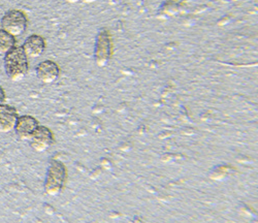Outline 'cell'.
Instances as JSON below:
<instances>
[{
	"label": "cell",
	"mask_w": 258,
	"mask_h": 223,
	"mask_svg": "<svg viewBox=\"0 0 258 223\" xmlns=\"http://www.w3.org/2000/svg\"><path fill=\"white\" fill-rule=\"evenodd\" d=\"M18 118V112L14 106L5 103L0 105V132H12L15 129Z\"/></svg>",
	"instance_id": "cell-9"
},
{
	"label": "cell",
	"mask_w": 258,
	"mask_h": 223,
	"mask_svg": "<svg viewBox=\"0 0 258 223\" xmlns=\"http://www.w3.org/2000/svg\"><path fill=\"white\" fill-rule=\"evenodd\" d=\"M7 99V95H6V92L4 90V88L0 86V105L4 104L5 101Z\"/></svg>",
	"instance_id": "cell-12"
},
{
	"label": "cell",
	"mask_w": 258,
	"mask_h": 223,
	"mask_svg": "<svg viewBox=\"0 0 258 223\" xmlns=\"http://www.w3.org/2000/svg\"><path fill=\"white\" fill-rule=\"evenodd\" d=\"M46 47L47 43L44 37L37 34H32L25 39L22 49L28 59H36L45 53Z\"/></svg>",
	"instance_id": "cell-8"
},
{
	"label": "cell",
	"mask_w": 258,
	"mask_h": 223,
	"mask_svg": "<svg viewBox=\"0 0 258 223\" xmlns=\"http://www.w3.org/2000/svg\"><path fill=\"white\" fill-rule=\"evenodd\" d=\"M6 74L12 82H20L26 78L29 70L28 58L22 47H15L5 55Z\"/></svg>",
	"instance_id": "cell-1"
},
{
	"label": "cell",
	"mask_w": 258,
	"mask_h": 223,
	"mask_svg": "<svg viewBox=\"0 0 258 223\" xmlns=\"http://www.w3.org/2000/svg\"><path fill=\"white\" fill-rule=\"evenodd\" d=\"M67 169L63 163L57 160H53L47 172V178L45 182V191L47 194L56 196L58 195L66 184Z\"/></svg>",
	"instance_id": "cell-2"
},
{
	"label": "cell",
	"mask_w": 258,
	"mask_h": 223,
	"mask_svg": "<svg viewBox=\"0 0 258 223\" xmlns=\"http://www.w3.org/2000/svg\"><path fill=\"white\" fill-rule=\"evenodd\" d=\"M38 126H39V123L34 117L29 115H24V116H19L14 130L19 140L29 142L31 137L33 136L34 131Z\"/></svg>",
	"instance_id": "cell-6"
},
{
	"label": "cell",
	"mask_w": 258,
	"mask_h": 223,
	"mask_svg": "<svg viewBox=\"0 0 258 223\" xmlns=\"http://www.w3.org/2000/svg\"><path fill=\"white\" fill-rule=\"evenodd\" d=\"M112 56V38L107 30L99 32L96 39L95 47V62L100 68H103L110 61Z\"/></svg>",
	"instance_id": "cell-4"
},
{
	"label": "cell",
	"mask_w": 258,
	"mask_h": 223,
	"mask_svg": "<svg viewBox=\"0 0 258 223\" xmlns=\"http://www.w3.org/2000/svg\"><path fill=\"white\" fill-rule=\"evenodd\" d=\"M16 47V37L0 29V55L8 54Z\"/></svg>",
	"instance_id": "cell-10"
},
{
	"label": "cell",
	"mask_w": 258,
	"mask_h": 223,
	"mask_svg": "<svg viewBox=\"0 0 258 223\" xmlns=\"http://www.w3.org/2000/svg\"><path fill=\"white\" fill-rule=\"evenodd\" d=\"M37 79L44 84L50 85L56 82L60 76V69L56 62L46 60L40 62L35 70Z\"/></svg>",
	"instance_id": "cell-7"
},
{
	"label": "cell",
	"mask_w": 258,
	"mask_h": 223,
	"mask_svg": "<svg viewBox=\"0 0 258 223\" xmlns=\"http://www.w3.org/2000/svg\"><path fill=\"white\" fill-rule=\"evenodd\" d=\"M28 25L26 15L19 10H11L2 19V29L14 37L22 35Z\"/></svg>",
	"instance_id": "cell-3"
},
{
	"label": "cell",
	"mask_w": 258,
	"mask_h": 223,
	"mask_svg": "<svg viewBox=\"0 0 258 223\" xmlns=\"http://www.w3.org/2000/svg\"><path fill=\"white\" fill-rule=\"evenodd\" d=\"M55 143V138L50 128L39 125L31 137L29 144L33 151L42 153L47 151Z\"/></svg>",
	"instance_id": "cell-5"
},
{
	"label": "cell",
	"mask_w": 258,
	"mask_h": 223,
	"mask_svg": "<svg viewBox=\"0 0 258 223\" xmlns=\"http://www.w3.org/2000/svg\"><path fill=\"white\" fill-rule=\"evenodd\" d=\"M66 2L70 4H79V3H84V4H92L95 3L96 0H66Z\"/></svg>",
	"instance_id": "cell-11"
}]
</instances>
